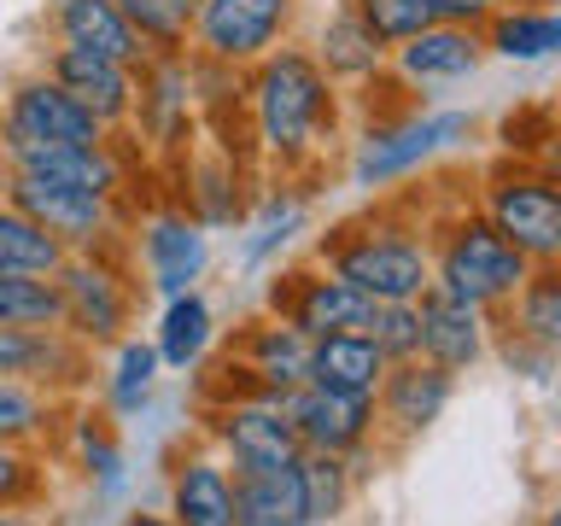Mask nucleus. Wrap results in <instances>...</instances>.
I'll return each instance as SVG.
<instances>
[{"label":"nucleus","mask_w":561,"mask_h":526,"mask_svg":"<svg viewBox=\"0 0 561 526\" xmlns=\"http://www.w3.org/2000/svg\"><path fill=\"white\" fill-rule=\"evenodd\" d=\"M245 112H252L257 147L270 152L280 170L316 164L322 147L333 140V129H340V82L316 65L310 47L280 42L270 59L252 65Z\"/></svg>","instance_id":"f257e3e1"},{"label":"nucleus","mask_w":561,"mask_h":526,"mask_svg":"<svg viewBox=\"0 0 561 526\" xmlns=\"http://www.w3.org/2000/svg\"><path fill=\"white\" fill-rule=\"evenodd\" d=\"M322 270L351 281L368 305H415L433 287L427 240H415V228L386 222V217H363V222L333 228L322 240Z\"/></svg>","instance_id":"f03ea898"},{"label":"nucleus","mask_w":561,"mask_h":526,"mask_svg":"<svg viewBox=\"0 0 561 526\" xmlns=\"http://www.w3.org/2000/svg\"><path fill=\"white\" fill-rule=\"evenodd\" d=\"M427 258H433V287L462 298V305H473V310L508 305V298L520 293V281L533 275V263L491 228L485 210L450 217L445 228H438V240L427 245Z\"/></svg>","instance_id":"7ed1b4c3"},{"label":"nucleus","mask_w":561,"mask_h":526,"mask_svg":"<svg viewBox=\"0 0 561 526\" xmlns=\"http://www.w3.org/2000/svg\"><path fill=\"white\" fill-rule=\"evenodd\" d=\"M473 140L468 112H398L375 117L351 147V182L357 187H392L403 175L427 170L433 158H445Z\"/></svg>","instance_id":"20e7f679"},{"label":"nucleus","mask_w":561,"mask_h":526,"mask_svg":"<svg viewBox=\"0 0 561 526\" xmlns=\"http://www.w3.org/2000/svg\"><path fill=\"white\" fill-rule=\"evenodd\" d=\"M59 281V328L77 340L82 351H105L117 340H129V322H135V281L129 270L117 263L112 245L100 252H70L65 270L53 275Z\"/></svg>","instance_id":"39448f33"},{"label":"nucleus","mask_w":561,"mask_h":526,"mask_svg":"<svg viewBox=\"0 0 561 526\" xmlns=\"http://www.w3.org/2000/svg\"><path fill=\"white\" fill-rule=\"evenodd\" d=\"M480 210L526 263H561V175L538 164H497L485 175Z\"/></svg>","instance_id":"423d86ee"},{"label":"nucleus","mask_w":561,"mask_h":526,"mask_svg":"<svg viewBox=\"0 0 561 526\" xmlns=\"http://www.w3.org/2000/svg\"><path fill=\"white\" fill-rule=\"evenodd\" d=\"M293 24H298V0H199L187 42L205 65L252 70L280 42H293Z\"/></svg>","instance_id":"0eeeda50"},{"label":"nucleus","mask_w":561,"mask_h":526,"mask_svg":"<svg viewBox=\"0 0 561 526\" xmlns=\"http://www.w3.org/2000/svg\"><path fill=\"white\" fill-rule=\"evenodd\" d=\"M0 199L18 205L24 217H35L65 252H100V245H112V235H117V199H100V193L53 182V175L7 170L0 175Z\"/></svg>","instance_id":"6e6552de"},{"label":"nucleus","mask_w":561,"mask_h":526,"mask_svg":"<svg viewBox=\"0 0 561 526\" xmlns=\"http://www.w3.org/2000/svg\"><path fill=\"white\" fill-rule=\"evenodd\" d=\"M210 438H217L222 462L245 473V468H293L305 445H298L287 410H280V398L270 392H234L222 398L217 410H210Z\"/></svg>","instance_id":"1a4fd4ad"},{"label":"nucleus","mask_w":561,"mask_h":526,"mask_svg":"<svg viewBox=\"0 0 561 526\" xmlns=\"http://www.w3.org/2000/svg\"><path fill=\"white\" fill-rule=\"evenodd\" d=\"M0 135L7 140H47V147H100L112 140V129L65 94L47 70H30L7 88V105H0Z\"/></svg>","instance_id":"9d476101"},{"label":"nucleus","mask_w":561,"mask_h":526,"mask_svg":"<svg viewBox=\"0 0 561 526\" xmlns=\"http://www.w3.org/2000/svg\"><path fill=\"white\" fill-rule=\"evenodd\" d=\"M270 305H275L280 322H293L298 333H310V340H322V333H368V316H375V305H368L351 281L322 270V263H316V270L275 275Z\"/></svg>","instance_id":"9b49d317"},{"label":"nucleus","mask_w":561,"mask_h":526,"mask_svg":"<svg viewBox=\"0 0 561 526\" xmlns=\"http://www.w3.org/2000/svg\"><path fill=\"white\" fill-rule=\"evenodd\" d=\"M280 410H287L298 445L328 450V456H357L380 427L375 398H345V392H328V386H310V380L280 392Z\"/></svg>","instance_id":"f8f14e48"},{"label":"nucleus","mask_w":561,"mask_h":526,"mask_svg":"<svg viewBox=\"0 0 561 526\" xmlns=\"http://www.w3.org/2000/svg\"><path fill=\"white\" fill-rule=\"evenodd\" d=\"M228 375H240L234 392H293V386L310 380V333H298L293 322H280V316H263L240 333V345L228 351Z\"/></svg>","instance_id":"ddd939ff"},{"label":"nucleus","mask_w":561,"mask_h":526,"mask_svg":"<svg viewBox=\"0 0 561 526\" xmlns=\"http://www.w3.org/2000/svg\"><path fill=\"white\" fill-rule=\"evenodd\" d=\"M47 77L65 88L77 105H88L105 129H123V123L135 117V88H140V70L105 59V53H88V47H53L47 53Z\"/></svg>","instance_id":"4468645a"},{"label":"nucleus","mask_w":561,"mask_h":526,"mask_svg":"<svg viewBox=\"0 0 561 526\" xmlns=\"http://www.w3.org/2000/svg\"><path fill=\"white\" fill-rule=\"evenodd\" d=\"M450 398H456L450 368H438L427 357H403V363H386V380L375 392V421H386L398 438H415L450 410Z\"/></svg>","instance_id":"2eb2a0df"},{"label":"nucleus","mask_w":561,"mask_h":526,"mask_svg":"<svg viewBox=\"0 0 561 526\" xmlns=\"http://www.w3.org/2000/svg\"><path fill=\"white\" fill-rule=\"evenodd\" d=\"M140 263H147L152 293H193L199 275L210 270V235L187 210H158V217L140 228Z\"/></svg>","instance_id":"dca6fc26"},{"label":"nucleus","mask_w":561,"mask_h":526,"mask_svg":"<svg viewBox=\"0 0 561 526\" xmlns=\"http://www.w3.org/2000/svg\"><path fill=\"white\" fill-rule=\"evenodd\" d=\"M485 65V35L468 24H427L410 35L403 47H392V77L403 88H438V82H462Z\"/></svg>","instance_id":"f3484780"},{"label":"nucleus","mask_w":561,"mask_h":526,"mask_svg":"<svg viewBox=\"0 0 561 526\" xmlns=\"http://www.w3.org/2000/svg\"><path fill=\"white\" fill-rule=\"evenodd\" d=\"M0 158H7V170L53 175V182L100 193V199H117L123 193V158L112 140H100V147H47V140H7L0 135Z\"/></svg>","instance_id":"a211bd4d"},{"label":"nucleus","mask_w":561,"mask_h":526,"mask_svg":"<svg viewBox=\"0 0 561 526\" xmlns=\"http://www.w3.org/2000/svg\"><path fill=\"white\" fill-rule=\"evenodd\" d=\"M415 316H421V357L438 363V368H450V375H468V368L491 351L485 310L462 305V298L427 287L415 298Z\"/></svg>","instance_id":"6ab92c4d"},{"label":"nucleus","mask_w":561,"mask_h":526,"mask_svg":"<svg viewBox=\"0 0 561 526\" xmlns=\"http://www.w3.org/2000/svg\"><path fill=\"white\" fill-rule=\"evenodd\" d=\"M170 526H234V468L193 450L170 473Z\"/></svg>","instance_id":"aec40b11"},{"label":"nucleus","mask_w":561,"mask_h":526,"mask_svg":"<svg viewBox=\"0 0 561 526\" xmlns=\"http://www.w3.org/2000/svg\"><path fill=\"white\" fill-rule=\"evenodd\" d=\"M53 30H59L65 47H88V53H105V59L140 70L152 59L140 47V35L129 30V18L117 12V0H53Z\"/></svg>","instance_id":"412c9836"},{"label":"nucleus","mask_w":561,"mask_h":526,"mask_svg":"<svg viewBox=\"0 0 561 526\" xmlns=\"http://www.w3.org/2000/svg\"><path fill=\"white\" fill-rule=\"evenodd\" d=\"M88 351L65 328H0V380H77Z\"/></svg>","instance_id":"4be33fe9"},{"label":"nucleus","mask_w":561,"mask_h":526,"mask_svg":"<svg viewBox=\"0 0 561 526\" xmlns=\"http://www.w3.org/2000/svg\"><path fill=\"white\" fill-rule=\"evenodd\" d=\"M310 53H316V65H322L333 82H375V77H386V65H392V47L351 12V0L316 30Z\"/></svg>","instance_id":"5701e85b"},{"label":"nucleus","mask_w":561,"mask_h":526,"mask_svg":"<svg viewBox=\"0 0 561 526\" xmlns=\"http://www.w3.org/2000/svg\"><path fill=\"white\" fill-rule=\"evenodd\" d=\"M380 380H386V357L368 333L310 340V386H328V392H345V398H375Z\"/></svg>","instance_id":"b1692460"},{"label":"nucleus","mask_w":561,"mask_h":526,"mask_svg":"<svg viewBox=\"0 0 561 526\" xmlns=\"http://www.w3.org/2000/svg\"><path fill=\"white\" fill-rule=\"evenodd\" d=\"M234 526H310L298 462L293 468H245V473H234Z\"/></svg>","instance_id":"393cba45"},{"label":"nucleus","mask_w":561,"mask_h":526,"mask_svg":"<svg viewBox=\"0 0 561 526\" xmlns=\"http://www.w3.org/2000/svg\"><path fill=\"white\" fill-rule=\"evenodd\" d=\"M485 53L515 65H538L561 53V7H497L485 18Z\"/></svg>","instance_id":"a878e982"},{"label":"nucleus","mask_w":561,"mask_h":526,"mask_svg":"<svg viewBox=\"0 0 561 526\" xmlns=\"http://www.w3.org/2000/svg\"><path fill=\"white\" fill-rule=\"evenodd\" d=\"M210 340H217V310H210V298L193 287V293H175L164 298V316H158V363L175 368V375H187L193 363H205Z\"/></svg>","instance_id":"bb28decb"},{"label":"nucleus","mask_w":561,"mask_h":526,"mask_svg":"<svg viewBox=\"0 0 561 526\" xmlns=\"http://www.w3.org/2000/svg\"><path fill=\"white\" fill-rule=\"evenodd\" d=\"M508 310H515V328L508 333H520V340L561 357V263H533V275L520 281Z\"/></svg>","instance_id":"cd10ccee"},{"label":"nucleus","mask_w":561,"mask_h":526,"mask_svg":"<svg viewBox=\"0 0 561 526\" xmlns=\"http://www.w3.org/2000/svg\"><path fill=\"white\" fill-rule=\"evenodd\" d=\"M65 258L70 252L47 235L42 222L0 199V270H12V275H59Z\"/></svg>","instance_id":"c85d7f7f"},{"label":"nucleus","mask_w":561,"mask_h":526,"mask_svg":"<svg viewBox=\"0 0 561 526\" xmlns=\"http://www.w3.org/2000/svg\"><path fill=\"white\" fill-rule=\"evenodd\" d=\"M112 375H105V403H112V415H140L152 403V386L164 375V363H158V345L129 333V340L112 345Z\"/></svg>","instance_id":"c756f323"},{"label":"nucleus","mask_w":561,"mask_h":526,"mask_svg":"<svg viewBox=\"0 0 561 526\" xmlns=\"http://www.w3.org/2000/svg\"><path fill=\"white\" fill-rule=\"evenodd\" d=\"M298 485H305V515L310 526H333L351 508V456H328V450H305L298 456Z\"/></svg>","instance_id":"7c9ffc66"},{"label":"nucleus","mask_w":561,"mask_h":526,"mask_svg":"<svg viewBox=\"0 0 561 526\" xmlns=\"http://www.w3.org/2000/svg\"><path fill=\"white\" fill-rule=\"evenodd\" d=\"M59 421V398L35 380H0V445H42Z\"/></svg>","instance_id":"2f4dec72"},{"label":"nucleus","mask_w":561,"mask_h":526,"mask_svg":"<svg viewBox=\"0 0 561 526\" xmlns=\"http://www.w3.org/2000/svg\"><path fill=\"white\" fill-rule=\"evenodd\" d=\"M59 281L0 270V328H59Z\"/></svg>","instance_id":"473e14b6"},{"label":"nucleus","mask_w":561,"mask_h":526,"mask_svg":"<svg viewBox=\"0 0 561 526\" xmlns=\"http://www.w3.org/2000/svg\"><path fill=\"white\" fill-rule=\"evenodd\" d=\"M77 450H82V468L94 480V498H117L123 480H129V462H123V445L112 433L105 415H82L77 421Z\"/></svg>","instance_id":"72a5a7b5"},{"label":"nucleus","mask_w":561,"mask_h":526,"mask_svg":"<svg viewBox=\"0 0 561 526\" xmlns=\"http://www.w3.org/2000/svg\"><path fill=\"white\" fill-rule=\"evenodd\" d=\"M117 12L129 18V30L140 35V47L152 59H182L187 53V18H175L170 7H158V0H117Z\"/></svg>","instance_id":"f704fd0d"},{"label":"nucleus","mask_w":561,"mask_h":526,"mask_svg":"<svg viewBox=\"0 0 561 526\" xmlns=\"http://www.w3.org/2000/svg\"><path fill=\"white\" fill-rule=\"evenodd\" d=\"M298 228H305V199H298V193H280V199H270V210L252 222V235H245V245H240V263H245V270H257V263L275 258Z\"/></svg>","instance_id":"c9c22d12"},{"label":"nucleus","mask_w":561,"mask_h":526,"mask_svg":"<svg viewBox=\"0 0 561 526\" xmlns=\"http://www.w3.org/2000/svg\"><path fill=\"white\" fill-rule=\"evenodd\" d=\"M351 12H357L386 47H403L410 35H421L427 24H438L427 0H351Z\"/></svg>","instance_id":"e433bc0d"},{"label":"nucleus","mask_w":561,"mask_h":526,"mask_svg":"<svg viewBox=\"0 0 561 526\" xmlns=\"http://www.w3.org/2000/svg\"><path fill=\"white\" fill-rule=\"evenodd\" d=\"M47 473L30 445H0V508H42Z\"/></svg>","instance_id":"4c0bfd02"},{"label":"nucleus","mask_w":561,"mask_h":526,"mask_svg":"<svg viewBox=\"0 0 561 526\" xmlns=\"http://www.w3.org/2000/svg\"><path fill=\"white\" fill-rule=\"evenodd\" d=\"M368 340L380 345L386 363L421 357V316H415V305H375V316H368Z\"/></svg>","instance_id":"58836bf2"},{"label":"nucleus","mask_w":561,"mask_h":526,"mask_svg":"<svg viewBox=\"0 0 561 526\" xmlns=\"http://www.w3.org/2000/svg\"><path fill=\"white\" fill-rule=\"evenodd\" d=\"M438 24H468V30H485V18L497 12V0H427Z\"/></svg>","instance_id":"ea45409f"},{"label":"nucleus","mask_w":561,"mask_h":526,"mask_svg":"<svg viewBox=\"0 0 561 526\" xmlns=\"http://www.w3.org/2000/svg\"><path fill=\"white\" fill-rule=\"evenodd\" d=\"M0 526H47L42 508H0Z\"/></svg>","instance_id":"a19ab883"},{"label":"nucleus","mask_w":561,"mask_h":526,"mask_svg":"<svg viewBox=\"0 0 561 526\" xmlns=\"http://www.w3.org/2000/svg\"><path fill=\"white\" fill-rule=\"evenodd\" d=\"M123 526H170V515H152V508H135V515L123 521Z\"/></svg>","instance_id":"79ce46f5"},{"label":"nucleus","mask_w":561,"mask_h":526,"mask_svg":"<svg viewBox=\"0 0 561 526\" xmlns=\"http://www.w3.org/2000/svg\"><path fill=\"white\" fill-rule=\"evenodd\" d=\"M158 7H170L175 18H187V24H193V12H199V0H158Z\"/></svg>","instance_id":"37998d69"},{"label":"nucleus","mask_w":561,"mask_h":526,"mask_svg":"<svg viewBox=\"0 0 561 526\" xmlns=\"http://www.w3.org/2000/svg\"><path fill=\"white\" fill-rule=\"evenodd\" d=\"M538 526H561V503H556V508H550V515H543Z\"/></svg>","instance_id":"c03bdc74"}]
</instances>
